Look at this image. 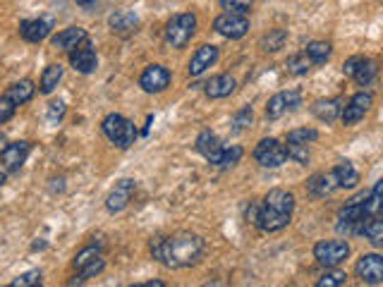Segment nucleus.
<instances>
[{"mask_svg": "<svg viewBox=\"0 0 383 287\" xmlns=\"http://www.w3.org/2000/svg\"><path fill=\"white\" fill-rule=\"evenodd\" d=\"M254 115H252V108H242L240 113L232 117V132H244V129L252 124Z\"/></svg>", "mask_w": 383, "mask_h": 287, "instance_id": "nucleus-35", "label": "nucleus"}, {"mask_svg": "<svg viewBox=\"0 0 383 287\" xmlns=\"http://www.w3.org/2000/svg\"><path fill=\"white\" fill-rule=\"evenodd\" d=\"M3 182H5V172L0 170V187H3Z\"/></svg>", "mask_w": 383, "mask_h": 287, "instance_id": "nucleus-46", "label": "nucleus"}, {"mask_svg": "<svg viewBox=\"0 0 383 287\" xmlns=\"http://www.w3.org/2000/svg\"><path fill=\"white\" fill-rule=\"evenodd\" d=\"M345 283H348V273L338 271V268L333 266V268H326L324 276L316 280V287H341Z\"/></svg>", "mask_w": 383, "mask_h": 287, "instance_id": "nucleus-30", "label": "nucleus"}, {"mask_svg": "<svg viewBox=\"0 0 383 287\" xmlns=\"http://www.w3.org/2000/svg\"><path fill=\"white\" fill-rule=\"evenodd\" d=\"M0 151H3V136H0Z\"/></svg>", "mask_w": 383, "mask_h": 287, "instance_id": "nucleus-47", "label": "nucleus"}, {"mask_svg": "<svg viewBox=\"0 0 383 287\" xmlns=\"http://www.w3.org/2000/svg\"><path fill=\"white\" fill-rule=\"evenodd\" d=\"M285 41H287V31L285 29H271L266 36H261L259 48H261V51H266V53H278L280 48L285 46Z\"/></svg>", "mask_w": 383, "mask_h": 287, "instance_id": "nucleus-27", "label": "nucleus"}, {"mask_svg": "<svg viewBox=\"0 0 383 287\" xmlns=\"http://www.w3.org/2000/svg\"><path fill=\"white\" fill-rule=\"evenodd\" d=\"M53 29V22L46 20V17H39V20H24L20 24V36L29 43H41L43 39H48Z\"/></svg>", "mask_w": 383, "mask_h": 287, "instance_id": "nucleus-16", "label": "nucleus"}, {"mask_svg": "<svg viewBox=\"0 0 383 287\" xmlns=\"http://www.w3.org/2000/svg\"><path fill=\"white\" fill-rule=\"evenodd\" d=\"M261 204L266 206V209L275 211V213L292 216V211H295V197L290 194V192H285V189H271L266 197H263Z\"/></svg>", "mask_w": 383, "mask_h": 287, "instance_id": "nucleus-21", "label": "nucleus"}, {"mask_svg": "<svg viewBox=\"0 0 383 287\" xmlns=\"http://www.w3.org/2000/svg\"><path fill=\"white\" fill-rule=\"evenodd\" d=\"M364 235L372 242L374 247H383V218H372L369 216L367 228H364Z\"/></svg>", "mask_w": 383, "mask_h": 287, "instance_id": "nucleus-31", "label": "nucleus"}, {"mask_svg": "<svg viewBox=\"0 0 383 287\" xmlns=\"http://www.w3.org/2000/svg\"><path fill=\"white\" fill-rule=\"evenodd\" d=\"M29 151H31L29 141H12L8 146H3V151H0V165H3V170L17 172L24 165V160H27Z\"/></svg>", "mask_w": 383, "mask_h": 287, "instance_id": "nucleus-9", "label": "nucleus"}, {"mask_svg": "<svg viewBox=\"0 0 383 287\" xmlns=\"http://www.w3.org/2000/svg\"><path fill=\"white\" fill-rule=\"evenodd\" d=\"M348 257H350V245L343 240H324L314 247V259L324 268L341 266Z\"/></svg>", "mask_w": 383, "mask_h": 287, "instance_id": "nucleus-4", "label": "nucleus"}, {"mask_svg": "<svg viewBox=\"0 0 383 287\" xmlns=\"http://www.w3.org/2000/svg\"><path fill=\"white\" fill-rule=\"evenodd\" d=\"M225 12H244L247 15L249 8L254 5V0H218Z\"/></svg>", "mask_w": 383, "mask_h": 287, "instance_id": "nucleus-37", "label": "nucleus"}, {"mask_svg": "<svg viewBox=\"0 0 383 287\" xmlns=\"http://www.w3.org/2000/svg\"><path fill=\"white\" fill-rule=\"evenodd\" d=\"M311 65H314V62L309 60V55H307L304 51L290 55V58H287V62H285L287 72L295 74V77H302V74H307V72L311 70Z\"/></svg>", "mask_w": 383, "mask_h": 287, "instance_id": "nucleus-29", "label": "nucleus"}, {"mask_svg": "<svg viewBox=\"0 0 383 287\" xmlns=\"http://www.w3.org/2000/svg\"><path fill=\"white\" fill-rule=\"evenodd\" d=\"M355 276L364 285H381L383 283V257L381 254H362L355 264Z\"/></svg>", "mask_w": 383, "mask_h": 287, "instance_id": "nucleus-7", "label": "nucleus"}, {"mask_svg": "<svg viewBox=\"0 0 383 287\" xmlns=\"http://www.w3.org/2000/svg\"><path fill=\"white\" fill-rule=\"evenodd\" d=\"M379 74V62L372 60V58H360V62H357V70L353 74V79L360 86H369L374 82V77Z\"/></svg>", "mask_w": 383, "mask_h": 287, "instance_id": "nucleus-25", "label": "nucleus"}, {"mask_svg": "<svg viewBox=\"0 0 383 287\" xmlns=\"http://www.w3.org/2000/svg\"><path fill=\"white\" fill-rule=\"evenodd\" d=\"M34 93H36L34 82H31V79H22V82L12 84L10 89L5 91V96H8L15 105H24V103H29L31 98H34Z\"/></svg>", "mask_w": 383, "mask_h": 287, "instance_id": "nucleus-24", "label": "nucleus"}, {"mask_svg": "<svg viewBox=\"0 0 383 287\" xmlns=\"http://www.w3.org/2000/svg\"><path fill=\"white\" fill-rule=\"evenodd\" d=\"M343 108V98H319V101L311 103V115L324 122H333L341 117Z\"/></svg>", "mask_w": 383, "mask_h": 287, "instance_id": "nucleus-18", "label": "nucleus"}, {"mask_svg": "<svg viewBox=\"0 0 383 287\" xmlns=\"http://www.w3.org/2000/svg\"><path fill=\"white\" fill-rule=\"evenodd\" d=\"M70 65L74 67V72H79V74H91L98 67L96 51L91 48L89 39L84 43H79V46L70 53Z\"/></svg>", "mask_w": 383, "mask_h": 287, "instance_id": "nucleus-14", "label": "nucleus"}, {"mask_svg": "<svg viewBox=\"0 0 383 287\" xmlns=\"http://www.w3.org/2000/svg\"><path fill=\"white\" fill-rule=\"evenodd\" d=\"M197 31V15L194 12H180L166 24V46L185 48Z\"/></svg>", "mask_w": 383, "mask_h": 287, "instance_id": "nucleus-3", "label": "nucleus"}, {"mask_svg": "<svg viewBox=\"0 0 383 287\" xmlns=\"http://www.w3.org/2000/svg\"><path fill=\"white\" fill-rule=\"evenodd\" d=\"M98 259H103L101 257V249H98V247H84L77 254V257H74L72 266L77 268V271H81L84 266H89V264H93V261H98Z\"/></svg>", "mask_w": 383, "mask_h": 287, "instance_id": "nucleus-32", "label": "nucleus"}, {"mask_svg": "<svg viewBox=\"0 0 383 287\" xmlns=\"http://www.w3.org/2000/svg\"><path fill=\"white\" fill-rule=\"evenodd\" d=\"M304 53L309 55V60L314 65H324V62L331 58L333 48H331V43H326V41H311V43H307Z\"/></svg>", "mask_w": 383, "mask_h": 287, "instance_id": "nucleus-28", "label": "nucleus"}, {"mask_svg": "<svg viewBox=\"0 0 383 287\" xmlns=\"http://www.w3.org/2000/svg\"><path fill=\"white\" fill-rule=\"evenodd\" d=\"M137 184L135 180H120L115 187L110 189V194L105 197V209L110 211V213H120V211H125L132 201V194H135Z\"/></svg>", "mask_w": 383, "mask_h": 287, "instance_id": "nucleus-11", "label": "nucleus"}, {"mask_svg": "<svg viewBox=\"0 0 383 287\" xmlns=\"http://www.w3.org/2000/svg\"><path fill=\"white\" fill-rule=\"evenodd\" d=\"M338 187L336 182V175L331 172H316V175H311L309 180H307V194L309 197H328L333 189Z\"/></svg>", "mask_w": 383, "mask_h": 287, "instance_id": "nucleus-20", "label": "nucleus"}, {"mask_svg": "<svg viewBox=\"0 0 383 287\" xmlns=\"http://www.w3.org/2000/svg\"><path fill=\"white\" fill-rule=\"evenodd\" d=\"M216 60H218V46H213V43H204V46H199L197 48V53L192 55V60H190V74L192 77H199V74H204L209 67L216 65Z\"/></svg>", "mask_w": 383, "mask_h": 287, "instance_id": "nucleus-15", "label": "nucleus"}, {"mask_svg": "<svg viewBox=\"0 0 383 287\" xmlns=\"http://www.w3.org/2000/svg\"><path fill=\"white\" fill-rule=\"evenodd\" d=\"M333 175H336V182L341 189H355V187L360 184V172L355 170V165L350 163V160L338 163L333 168Z\"/></svg>", "mask_w": 383, "mask_h": 287, "instance_id": "nucleus-23", "label": "nucleus"}, {"mask_svg": "<svg viewBox=\"0 0 383 287\" xmlns=\"http://www.w3.org/2000/svg\"><path fill=\"white\" fill-rule=\"evenodd\" d=\"M259 216H261V201H249L247 213H244L247 223H252V226L256 228V223H259Z\"/></svg>", "mask_w": 383, "mask_h": 287, "instance_id": "nucleus-42", "label": "nucleus"}, {"mask_svg": "<svg viewBox=\"0 0 383 287\" xmlns=\"http://www.w3.org/2000/svg\"><path fill=\"white\" fill-rule=\"evenodd\" d=\"M372 103H374V96L369 91H360V93H355L353 98L348 101V105L343 108V113H341V120L343 124H355V122H360L364 115L369 113V108H372Z\"/></svg>", "mask_w": 383, "mask_h": 287, "instance_id": "nucleus-10", "label": "nucleus"}, {"mask_svg": "<svg viewBox=\"0 0 383 287\" xmlns=\"http://www.w3.org/2000/svg\"><path fill=\"white\" fill-rule=\"evenodd\" d=\"M139 86L147 93H163L168 86H171V72H168L163 65H149L147 70L142 72Z\"/></svg>", "mask_w": 383, "mask_h": 287, "instance_id": "nucleus-12", "label": "nucleus"}, {"mask_svg": "<svg viewBox=\"0 0 383 287\" xmlns=\"http://www.w3.org/2000/svg\"><path fill=\"white\" fill-rule=\"evenodd\" d=\"M379 211H381V216H383V201H381V209Z\"/></svg>", "mask_w": 383, "mask_h": 287, "instance_id": "nucleus-48", "label": "nucleus"}, {"mask_svg": "<svg viewBox=\"0 0 383 287\" xmlns=\"http://www.w3.org/2000/svg\"><path fill=\"white\" fill-rule=\"evenodd\" d=\"M254 158L261 168H280L287 160L285 144H280L278 139H273V136L261 139L254 148Z\"/></svg>", "mask_w": 383, "mask_h": 287, "instance_id": "nucleus-6", "label": "nucleus"}, {"mask_svg": "<svg viewBox=\"0 0 383 287\" xmlns=\"http://www.w3.org/2000/svg\"><path fill=\"white\" fill-rule=\"evenodd\" d=\"M362 55H353V58H348L345 60V65H343V74L345 77H353L355 70H357V62H360Z\"/></svg>", "mask_w": 383, "mask_h": 287, "instance_id": "nucleus-43", "label": "nucleus"}, {"mask_svg": "<svg viewBox=\"0 0 383 287\" xmlns=\"http://www.w3.org/2000/svg\"><path fill=\"white\" fill-rule=\"evenodd\" d=\"M101 129L105 134V139L110 144H115L118 148H130L132 144L137 141V127L135 122H130L127 117L118 115V113H110L103 117L101 122Z\"/></svg>", "mask_w": 383, "mask_h": 287, "instance_id": "nucleus-2", "label": "nucleus"}, {"mask_svg": "<svg viewBox=\"0 0 383 287\" xmlns=\"http://www.w3.org/2000/svg\"><path fill=\"white\" fill-rule=\"evenodd\" d=\"M213 31L230 41H237L249 31V17L244 12H223L213 20Z\"/></svg>", "mask_w": 383, "mask_h": 287, "instance_id": "nucleus-5", "label": "nucleus"}, {"mask_svg": "<svg viewBox=\"0 0 383 287\" xmlns=\"http://www.w3.org/2000/svg\"><path fill=\"white\" fill-rule=\"evenodd\" d=\"M137 287H166V283H161V280H149V283H139Z\"/></svg>", "mask_w": 383, "mask_h": 287, "instance_id": "nucleus-44", "label": "nucleus"}, {"mask_svg": "<svg viewBox=\"0 0 383 287\" xmlns=\"http://www.w3.org/2000/svg\"><path fill=\"white\" fill-rule=\"evenodd\" d=\"M152 257L166 268H190L202 259L204 240L194 233H175L168 237H154Z\"/></svg>", "mask_w": 383, "mask_h": 287, "instance_id": "nucleus-1", "label": "nucleus"}, {"mask_svg": "<svg viewBox=\"0 0 383 287\" xmlns=\"http://www.w3.org/2000/svg\"><path fill=\"white\" fill-rule=\"evenodd\" d=\"M15 110H17V105L10 101L8 96H0V124H5L8 120H12V115H15Z\"/></svg>", "mask_w": 383, "mask_h": 287, "instance_id": "nucleus-39", "label": "nucleus"}, {"mask_svg": "<svg viewBox=\"0 0 383 287\" xmlns=\"http://www.w3.org/2000/svg\"><path fill=\"white\" fill-rule=\"evenodd\" d=\"M10 285H12V287H34V285H41V271H27V273H22V276L12 280Z\"/></svg>", "mask_w": 383, "mask_h": 287, "instance_id": "nucleus-36", "label": "nucleus"}, {"mask_svg": "<svg viewBox=\"0 0 383 287\" xmlns=\"http://www.w3.org/2000/svg\"><path fill=\"white\" fill-rule=\"evenodd\" d=\"M194 148H197V151L202 153L211 165H221L223 148L225 146L221 144V139H218V136L211 132V129H204V132L197 136V144H194Z\"/></svg>", "mask_w": 383, "mask_h": 287, "instance_id": "nucleus-13", "label": "nucleus"}, {"mask_svg": "<svg viewBox=\"0 0 383 287\" xmlns=\"http://www.w3.org/2000/svg\"><path fill=\"white\" fill-rule=\"evenodd\" d=\"M60 79H62V65H60V62H58V65H48L46 70H43V74H41L39 91L48 96V93L55 91V86L60 84Z\"/></svg>", "mask_w": 383, "mask_h": 287, "instance_id": "nucleus-26", "label": "nucleus"}, {"mask_svg": "<svg viewBox=\"0 0 383 287\" xmlns=\"http://www.w3.org/2000/svg\"><path fill=\"white\" fill-rule=\"evenodd\" d=\"M235 89H237V82L232 74H218V77H211L209 82L204 84V93L209 98H228Z\"/></svg>", "mask_w": 383, "mask_h": 287, "instance_id": "nucleus-19", "label": "nucleus"}, {"mask_svg": "<svg viewBox=\"0 0 383 287\" xmlns=\"http://www.w3.org/2000/svg\"><path fill=\"white\" fill-rule=\"evenodd\" d=\"M108 24H110V29L115 31V34L127 36V34H132V31H137V27H139V20H137L135 12L118 10V12H113V15L108 17Z\"/></svg>", "mask_w": 383, "mask_h": 287, "instance_id": "nucleus-22", "label": "nucleus"}, {"mask_svg": "<svg viewBox=\"0 0 383 287\" xmlns=\"http://www.w3.org/2000/svg\"><path fill=\"white\" fill-rule=\"evenodd\" d=\"M319 139V132L311 127H299V129H292V132H287V141H295V144H314Z\"/></svg>", "mask_w": 383, "mask_h": 287, "instance_id": "nucleus-34", "label": "nucleus"}, {"mask_svg": "<svg viewBox=\"0 0 383 287\" xmlns=\"http://www.w3.org/2000/svg\"><path fill=\"white\" fill-rule=\"evenodd\" d=\"M89 36L81 27H70V29H62L60 34H55L51 39V46L58 48V51H65V53H72L79 43H84Z\"/></svg>", "mask_w": 383, "mask_h": 287, "instance_id": "nucleus-17", "label": "nucleus"}, {"mask_svg": "<svg viewBox=\"0 0 383 287\" xmlns=\"http://www.w3.org/2000/svg\"><path fill=\"white\" fill-rule=\"evenodd\" d=\"M242 146H230V148H223V158H221V168H232L240 163L242 158Z\"/></svg>", "mask_w": 383, "mask_h": 287, "instance_id": "nucleus-38", "label": "nucleus"}, {"mask_svg": "<svg viewBox=\"0 0 383 287\" xmlns=\"http://www.w3.org/2000/svg\"><path fill=\"white\" fill-rule=\"evenodd\" d=\"M77 3H79L84 10H89V8H93V5H96V0H77Z\"/></svg>", "mask_w": 383, "mask_h": 287, "instance_id": "nucleus-45", "label": "nucleus"}, {"mask_svg": "<svg viewBox=\"0 0 383 287\" xmlns=\"http://www.w3.org/2000/svg\"><path fill=\"white\" fill-rule=\"evenodd\" d=\"M297 105H302V93L297 89L292 91H278L268 98V105H266V117L268 120H278L282 113L287 110H295Z\"/></svg>", "mask_w": 383, "mask_h": 287, "instance_id": "nucleus-8", "label": "nucleus"}, {"mask_svg": "<svg viewBox=\"0 0 383 287\" xmlns=\"http://www.w3.org/2000/svg\"><path fill=\"white\" fill-rule=\"evenodd\" d=\"M285 151H287V158H292L295 163H299V165H307V160H309V146H307V144L287 141Z\"/></svg>", "mask_w": 383, "mask_h": 287, "instance_id": "nucleus-33", "label": "nucleus"}, {"mask_svg": "<svg viewBox=\"0 0 383 287\" xmlns=\"http://www.w3.org/2000/svg\"><path fill=\"white\" fill-rule=\"evenodd\" d=\"M62 115H65V103L62 101H53L51 105H48V122H60Z\"/></svg>", "mask_w": 383, "mask_h": 287, "instance_id": "nucleus-41", "label": "nucleus"}, {"mask_svg": "<svg viewBox=\"0 0 383 287\" xmlns=\"http://www.w3.org/2000/svg\"><path fill=\"white\" fill-rule=\"evenodd\" d=\"M105 268V261L103 259H98V261H93V264H89V266H84L79 271V278L81 280H89V278H93V276H98V273H101Z\"/></svg>", "mask_w": 383, "mask_h": 287, "instance_id": "nucleus-40", "label": "nucleus"}]
</instances>
